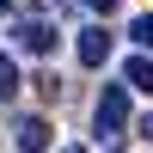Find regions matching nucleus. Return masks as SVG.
Returning <instances> with one entry per match:
<instances>
[{
    "label": "nucleus",
    "mask_w": 153,
    "mask_h": 153,
    "mask_svg": "<svg viewBox=\"0 0 153 153\" xmlns=\"http://www.w3.org/2000/svg\"><path fill=\"white\" fill-rule=\"evenodd\" d=\"M129 37H135V43H141V49H153V12H141V19L129 25Z\"/></svg>",
    "instance_id": "obj_7"
},
{
    "label": "nucleus",
    "mask_w": 153,
    "mask_h": 153,
    "mask_svg": "<svg viewBox=\"0 0 153 153\" xmlns=\"http://www.w3.org/2000/svg\"><path fill=\"white\" fill-rule=\"evenodd\" d=\"M6 12H12V0H0V19H6Z\"/></svg>",
    "instance_id": "obj_10"
},
{
    "label": "nucleus",
    "mask_w": 153,
    "mask_h": 153,
    "mask_svg": "<svg viewBox=\"0 0 153 153\" xmlns=\"http://www.w3.org/2000/svg\"><path fill=\"white\" fill-rule=\"evenodd\" d=\"M141 141L153 147V110H147V117H141Z\"/></svg>",
    "instance_id": "obj_8"
},
{
    "label": "nucleus",
    "mask_w": 153,
    "mask_h": 153,
    "mask_svg": "<svg viewBox=\"0 0 153 153\" xmlns=\"http://www.w3.org/2000/svg\"><path fill=\"white\" fill-rule=\"evenodd\" d=\"M74 55H80V68H104V61H110V31H104V25H86L80 43H74Z\"/></svg>",
    "instance_id": "obj_2"
},
{
    "label": "nucleus",
    "mask_w": 153,
    "mask_h": 153,
    "mask_svg": "<svg viewBox=\"0 0 153 153\" xmlns=\"http://www.w3.org/2000/svg\"><path fill=\"white\" fill-rule=\"evenodd\" d=\"M123 80H129V92H153V55H135L123 68Z\"/></svg>",
    "instance_id": "obj_5"
},
{
    "label": "nucleus",
    "mask_w": 153,
    "mask_h": 153,
    "mask_svg": "<svg viewBox=\"0 0 153 153\" xmlns=\"http://www.w3.org/2000/svg\"><path fill=\"white\" fill-rule=\"evenodd\" d=\"M0 98H19V61L0 49Z\"/></svg>",
    "instance_id": "obj_6"
},
{
    "label": "nucleus",
    "mask_w": 153,
    "mask_h": 153,
    "mask_svg": "<svg viewBox=\"0 0 153 153\" xmlns=\"http://www.w3.org/2000/svg\"><path fill=\"white\" fill-rule=\"evenodd\" d=\"M92 129H98V147H110L123 129H129V86H104V92H98Z\"/></svg>",
    "instance_id": "obj_1"
},
{
    "label": "nucleus",
    "mask_w": 153,
    "mask_h": 153,
    "mask_svg": "<svg viewBox=\"0 0 153 153\" xmlns=\"http://www.w3.org/2000/svg\"><path fill=\"white\" fill-rule=\"evenodd\" d=\"M86 6H92V12H110V6H117V0H86Z\"/></svg>",
    "instance_id": "obj_9"
},
{
    "label": "nucleus",
    "mask_w": 153,
    "mask_h": 153,
    "mask_svg": "<svg viewBox=\"0 0 153 153\" xmlns=\"http://www.w3.org/2000/svg\"><path fill=\"white\" fill-rule=\"evenodd\" d=\"M12 141H19L25 153H37V147H49V123H43V117H25L19 129H12Z\"/></svg>",
    "instance_id": "obj_4"
},
{
    "label": "nucleus",
    "mask_w": 153,
    "mask_h": 153,
    "mask_svg": "<svg viewBox=\"0 0 153 153\" xmlns=\"http://www.w3.org/2000/svg\"><path fill=\"white\" fill-rule=\"evenodd\" d=\"M12 37H19V49H31V55H49V49H55V31H49L43 19H25Z\"/></svg>",
    "instance_id": "obj_3"
}]
</instances>
